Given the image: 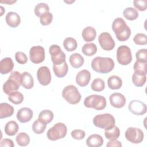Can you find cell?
<instances>
[{
    "instance_id": "6da1fadb",
    "label": "cell",
    "mask_w": 147,
    "mask_h": 147,
    "mask_svg": "<svg viewBox=\"0 0 147 147\" xmlns=\"http://www.w3.org/2000/svg\"><path fill=\"white\" fill-rule=\"evenodd\" d=\"M112 29L119 41H125L131 35V30L124 20L121 17L116 18L112 23Z\"/></svg>"
},
{
    "instance_id": "3957f363",
    "label": "cell",
    "mask_w": 147,
    "mask_h": 147,
    "mask_svg": "<svg viewBox=\"0 0 147 147\" xmlns=\"http://www.w3.org/2000/svg\"><path fill=\"white\" fill-rule=\"evenodd\" d=\"M21 75L20 72L14 71L12 72L8 79L3 85V91L7 94L17 91L21 85Z\"/></svg>"
},
{
    "instance_id": "83f0119b",
    "label": "cell",
    "mask_w": 147,
    "mask_h": 147,
    "mask_svg": "<svg viewBox=\"0 0 147 147\" xmlns=\"http://www.w3.org/2000/svg\"><path fill=\"white\" fill-rule=\"evenodd\" d=\"M53 113L51 110H44L40 113L38 119L47 125L53 120Z\"/></svg>"
},
{
    "instance_id": "52a82bcc",
    "label": "cell",
    "mask_w": 147,
    "mask_h": 147,
    "mask_svg": "<svg viewBox=\"0 0 147 147\" xmlns=\"http://www.w3.org/2000/svg\"><path fill=\"white\" fill-rule=\"evenodd\" d=\"M67 132L66 125L61 122L55 124L47 131V138L51 141H56L65 137Z\"/></svg>"
},
{
    "instance_id": "d4e9b609",
    "label": "cell",
    "mask_w": 147,
    "mask_h": 147,
    "mask_svg": "<svg viewBox=\"0 0 147 147\" xmlns=\"http://www.w3.org/2000/svg\"><path fill=\"white\" fill-rule=\"evenodd\" d=\"M69 60L70 64L74 68H78L81 67L84 62L83 57L78 53L72 54L69 57Z\"/></svg>"
},
{
    "instance_id": "7dc6e473",
    "label": "cell",
    "mask_w": 147,
    "mask_h": 147,
    "mask_svg": "<svg viewBox=\"0 0 147 147\" xmlns=\"http://www.w3.org/2000/svg\"><path fill=\"white\" fill-rule=\"evenodd\" d=\"M107 147H121L122 146V144L119 141H118L117 139V140H110L107 145H106Z\"/></svg>"
},
{
    "instance_id": "c3c4849f",
    "label": "cell",
    "mask_w": 147,
    "mask_h": 147,
    "mask_svg": "<svg viewBox=\"0 0 147 147\" xmlns=\"http://www.w3.org/2000/svg\"><path fill=\"white\" fill-rule=\"evenodd\" d=\"M16 2V1H10L9 2V1H4V2H3V1H0V2H1V3H8V4H11V3H14V2Z\"/></svg>"
},
{
    "instance_id": "836d02e7",
    "label": "cell",
    "mask_w": 147,
    "mask_h": 147,
    "mask_svg": "<svg viewBox=\"0 0 147 147\" xmlns=\"http://www.w3.org/2000/svg\"><path fill=\"white\" fill-rule=\"evenodd\" d=\"M17 144L21 146H27L30 142V137L28 134L25 132H21L16 137Z\"/></svg>"
},
{
    "instance_id": "ab89813d",
    "label": "cell",
    "mask_w": 147,
    "mask_h": 147,
    "mask_svg": "<svg viewBox=\"0 0 147 147\" xmlns=\"http://www.w3.org/2000/svg\"><path fill=\"white\" fill-rule=\"evenodd\" d=\"M133 41L137 45H146L147 44V36L144 33H137L134 36Z\"/></svg>"
},
{
    "instance_id": "5bb4252c",
    "label": "cell",
    "mask_w": 147,
    "mask_h": 147,
    "mask_svg": "<svg viewBox=\"0 0 147 147\" xmlns=\"http://www.w3.org/2000/svg\"><path fill=\"white\" fill-rule=\"evenodd\" d=\"M37 78L40 84L48 85L51 81V74L49 68L47 66L40 67L37 72Z\"/></svg>"
},
{
    "instance_id": "2e32d148",
    "label": "cell",
    "mask_w": 147,
    "mask_h": 147,
    "mask_svg": "<svg viewBox=\"0 0 147 147\" xmlns=\"http://www.w3.org/2000/svg\"><path fill=\"white\" fill-rule=\"evenodd\" d=\"M91 79V73L87 69L79 71L76 75V82L80 87L86 86Z\"/></svg>"
},
{
    "instance_id": "7c38bea8",
    "label": "cell",
    "mask_w": 147,
    "mask_h": 147,
    "mask_svg": "<svg viewBox=\"0 0 147 147\" xmlns=\"http://www.w3.org/2000/svg\"><path fill=\"white\" fill-rule=\"evenodd\" d=\"M98 41L101 48L105 51L112 50L115 45L111 34L107 32H103L98 37Z\"/></svg>"
},
{
    "instance_id": "5b68a950",
    "label": "cell",
    "mask_w": 147,
    "mask_h": 147,
    "mask_svg": "<svg viewBox=\"0 0 147 147\" xmlns=\"http://www.w3.org/2000/svg\"><path fill=\"white\" fill-rule=\"evenodd\" d=\"M107 105L106 98L99 95H90L87 96L84 100V105L88 108H92L96 110L104 109Z\"/></svg>"
},
{
    "instance_id": "bcb514c9",
    "label": "cell",
    "mask_w": 147,
    "mask_h": 147,
    "mask_svg": "<svg viewBox=\"0 0 147 147\" xmlns=\"http://www.w3.org/2000/svg\"><path fill=\"white\" fill-rule=\"evenodd\" d=\"M0 146H6V147H14V144L13 141L11 139L5 138L1 140L0 143Z\"/></svg>"
},
{
    "instance_id": "4fadbf2b",
    "label": "cell",
    "mask_w": 147,
    "mask_h": 147,
    "mask_svg": "<svg viewBox=\"0 0 147 147\" xmlns=\"http://www.w3.org/2000/svg\"><path fill=\"white\" fill-rule=\"evenodd\" d=\"M129 110L136 115H142L146 113L147 110L145 103L139 100H132L128 105Z\"/></svg>"
},
{
    "instance_id": "4dcf8cb0",
    "label": "cell",
    "mask_w": 147,
    "mask_h": 147,
    "mask_svg": "<svg viewBox=\"0 0 147 147\" xmlns=\"http://www.w3.org/2000/svg\"><path fill=\"white\" fill-rule=\"evenodd\" d=\"M63 46L66 51L72 52L77 48L78 43L75 38L72 37H67L63 41Z\"/></svg>"
},
{
    "instance_id": "e575fe53",
    "label": "cell",
    "mask_w": 147,
    "mask_h": 147,
    "mask_svg": "<svg viewBox=\"0 0 147 147\" xmlns=\"http://www.w3.org/2000/svg\"><path fill=\"white\" fill-rule=\"evenodd\" d=\"M147 62L137 60L134 64L133 69L135 72L142 75H146Z\"/></svg>"
},
{
    "instance_id": "9a60e30c",
    "label": "cell",
    "mask_w": 147,
    "mask_h": 147,
    "mask_svg": "<svg viewBox=\"0 0 147 147\" xmlns=\"http://www.w3.org/2000/svg\"><path fill=\"white\" fill-rule=\"evenodd\" d=\"M109 101L113 107L120 109L125 105L126 98L123 94L119 92H114L109 96Z\"/></svg>"
},
{
    "instance_id": "f35d334b",
    "label": "cell",
    "mask_w": 147,
    "mask_h": 147,
    "mask_svg": "<svg viewBox=\"0 0 147 147\" xmlns=\"http://www.w3.org/2000/svg\"><path fill=\"white\" fill-rule=\"evenodd\" d=\"M105 82L103 79L100 78L95 79L91 84V88L94 91H102L105 89Z\"/></svg>"
},
{
    "instance_id": "b9f144b4",
    "label": "cell",
    "mask_w": 147,
    "mask_h": 147,
    "mask_svg": "<svg viewBox=\"0 0 147 147\" xmlns=\"http://www.w3.org/2000/svg\"><path fill=\"white\" fill-rule=\"evenodd\" d=\"M15 59L17 63L20 64H24L28 61V57L26 54L22 52H17L15 54Z\"/></svg>"
},
{
    "instance_id": "30bf717a",
    "label": "cell",
    "mask_w": 147,
    "mask_h": 147,
    "mask_svg": "<svg viewBox=\"0 0 147 147\" xmlns=\"http://www.w3.org/2000/svg\"><path fill=\"white\" fill-rule=\"evenodd\" d=\"M49 53L53 64H60L65 61V54L58 45L53 44L50 46Z\"/></svg>"
},
{
    "instance_id": "d590c367",
    "label": "cell",
    "mask_w": 147,
    "mask_h": 147,
    "mask_svg": "<svg viewBox=\"0 0 147 147\" xmlns=\"http://www.w3.org/2000/svg\"><path fill=\"white\" fill-rule=\"evenodd\" d=\"M8 99L9 101L15 105H19L23 102L24 96L21 92L16 91L10 93L9 95Z\"/></svg>"
},
{
    "instance_id": "603a6c76",
    "label": "cell",
    "mask_w": 147,
    "mask_h": 147,
    "mask_svg": "<svg viewBox=\"0 0 147 147\" xmlns=\"http://www.w3.org/2000/svg\"><path fill=\"white\" fill-rule=\"evenodd\" d=\"M82 36L85 41H92L95 40L96 36V32L93 27L87 26L83 30Z\"/></svg>"
},
{
    "instance_id": "e0dca14e",
    "label": "cell",
    "mask_w": 147,
    "mask_h": 147,
    "mask_svg": "<svg viewBox=\"0 0 147 147\" xmlns=\"http://www.w3.org/2000/svg\"><path fill=\"white\" fill-rule=\"evenodd\" d=\"M33 115V111L28 107H22L17 113V118L21 123H26L31 120Z\"/></svg>"
},
{
    "instance_id": "9c48e42d",
    "label": "cell",
    "mask_w": 147,
    "mask_h": 147,
    "mask_svg": "<svg viewBox=\"0 0 147 147\" xmlns=\"http://www.w3.org/2000/svg\"><path fill=\"white\" fill-rule=\"evenodd\" d=\"M125 138L129 142L133 144L141 143L144 140V133L137 127H130L125 131Z\"/></svg>"
},
{
    "instance_id": "44dd1931",
    "label": "cell",
    "mask_w": 147,
    "mask_h": 147,
    "mask_svg": "<svg viewBox=\"0 0 147 147\" xmlns=\"http://www.w3.org/2000/svg\"><path fill=\"white\" fill-rule=\"evenodd\" d=\"M53 70L55 73V75L58 78H63L64 77L68 70V67L66 61H64L62 64H53Z\"/></svg>"
},
{
    "instance_id": "ffe728a7",
    "label": "cell",
    "mask_w": 147,
    "mask_h": 147,
    "mask_svg": "<svg viewBox=\"0 0 147 147\" xmlns=\"http://www.w3.org/2000/svg\"><path fill=\"white\" fill-rule=\"evenodd\" d=\"M103 144V139L99 134H91L86 140V145L89 147H99Z\"/></svg>"
},
{
    "instance_id": "f6af8a7d",
    "label": "cell",
    "mask_w": 147,
    "mask_h": 147,
    "mask_svg": "<svg viewBox=\"0 0 147 147\" xmlns=\"http://www.w3.org/2000/svg\"><path fill=\"white\" fill-rule=\"evenodd\" d=\"M133 3L134 7L141 11H145L146 9V0H134Z\"/></svg>"
},
{
    "instance_id": "4316f807",
    "label": "cell",
    "mask_w": 147,
    "mask_h": 147,
    "mask_svg": "<svg viewBox=\"0 0 147 147\" xmlns=\"http://www.w3.org/2000/svg\"><path fill=\"white\" fill-rule=\"evenodd\" d=\"M108 87L111 90L119 89L122 86V80L121 78L117 75L110 76L107 80Z\"/></svg>"
},
{
    "instance_id": "74e56055",
    "label": "cell",
    "mask_w": 147,
    "mask_h": 147,
    "mask_svg": "<svg viewBox=\"0 0 147 147\" xmlns=\"http://www.w3.org/2000/svg\"><path fill=\"white\" fill-rule=\"evenodd\" d=\"M47 127V124L41 122L38 119L36 120L32 125V130L33 132L37 134L42 133Z\"/></svg>"
},
{
    "instance_id": "ee69618b",
    "label": "cell",
    "mask_w": 147,
    "mask_h": 147,
    "mask_svg": "<svg viewBox=\"0 0 147 147\" xmlns=\"http://www.w3.org/2000/svg\"><path fill=\"white\" fill-rule=\"evenodd\" d=\"M137 60L147 62V49H141L138 50L136 53Z\"/></svg>"
},
{
    "instance_id": "7a4b0ae2",
    "label": "cell",
    "mask_w": 147,
    "mask_h": 147,
    "mask_svg": "<svg viewBox=\"0 0 147 147\" xmlns=\"http://www.w3.org/2000/svg\"><path fill=\"white\" fill-rule=\"evenodd\" d=\"M91 67L94 71L98 73L107 74L113 69L114 62L110 57L98 56L92 59Z\"/></svg>"
},
{
    "instance_id": "f1b7e54d",
    "label": "cell",
    "mask_w": 147,
    "mask_h": 147,
    "mask_svg": "<svg viewBox=\"0 0 147 147\" xmlns=\"http://www.w3.org/2000/svg\"><path fill=\"white\" fill-rule=\"evenodd\" d=\"M123 15L124 17L130 21L136 20L138 17V13L136 9L132 7H128L123 11Z\"/></svg>"
},
{
    "instance_id": "8fae6325",
    "label": "cell",
    "mask_w": 147,
    "mask_h": 147,
    "mask_svg": "<svg viewBox=\"0 0 147 147\" xmlns=\"http://www.w3.org/2000/svg\"><path fill=\"white\" fill-rule=\"evenodd\" d=\"M29 57L30 61L34 64L42 63L45 59L44 48L40 46H33L29 51Z\"/></svg>"
},
{
    "instance_id": "cb8c5ba5",
    "label": "cell",
    "mask_w": 147,
    "mask_h": 147,
    "mask_svg": "<svg viewBox=\"0 0 147 147\" xmlns=\"http://www.w3.org/2000/svg\"><path fill=\"white\" fill-rule=\"evenodd\" d=\"M21 85L26 89H31L34 86V80L32 75L28 72H24L21 75Z\"/></svg>"
},
{
    "instance_id": "7bdbcfd3",
    "label": "cell",
    "mask_w": 147,
    "mask_h": 147,
    "mask_svg": "<svg viewBox=\"0 0 147 147\" xmlns=\"http://www.w3.org/2000/svg\"><path fill=\"white\" fill-rule=\"evenodd\" d=\"M71 135L72 137L77 140H80L84 138L86 136V133L84 131L80 129H75L71 131Z\"/></svg>"
},
{
    "instance_id": "ac0fdd59",
    "label": "cell",
    "mask_w": 147,
    "mask_h": 147,
    "mask_svg": "<svg viewBox=\"0 0 147 147\" xmlns=\"http://www.w3.org/2000/svg\"><path fill=\"white\" fill-rule=\"evenodd\" d=\"M5 20L6 24L11 28L17 27L21 22V18L19 14L13 11L7 13L5 17Z\"/></svg>"
},
{
    "instance_id": "d6986e66",
    "label": "cell",
    "mask_w": 147,
    "mask_h": 147,
    "mask_svg": "<svg viewBox=\"0 0 147 147\" xmlns=\"http://www.w3.org/2000/svg\"><path fill=\"white\" fill-rule=\"evenodd\" d=\"M14 68V63L10 57H5L1 60L0 72L2 75L10 72Z\"/></svg>"
},
{
    "instance_id": "484cf974",
    "label": "cell",
    "mask_w": 147,
    "mask_h": 147,
    "mask_svg": "<svg viewBox=\"0 0 147 147\" xmlns=\"http://www.w3.org/2000/svg\"><path fill=\"white\" fill-rule=\"evenodd\" d=\"M19 130L18 123L14 121H10L6 124L5 126V133L9 136H13L17 134Z\"/></svg>"
},
{
    "instance_id": "60d3db41",
    "label": "cell",
    "mask_w": 147,
    "mask_h": 147,
    "mask_svg": "<svg viewBox=\"0 0 147 147\" xmlns=\"http://www.w3.org/2000/svg\"><path fill=\"white\" fill-rule=\"evenodd\" d=\"M53 20V15L51 13L48 12L42 14L40 17V21L42 25H49Z\"/></svg>"
},
{
    "instance_id": "7402d4cb",
    "label": "cell",
    "mask_w": 147,
    "mask_h": 147,
    "mask_svg": "<svg viewBox=\"0 0 147 147\" xmlns=\"http://www.w3.org/2000/svg\"><path fill=\"white\" fill-rule=\"evenodd\" d=\"M13 107L7 103H1L0 104V118L3 119L11 117L14 113Z\"/></svg>"
},
{
    "instance_id": "277c9868",
    "label": "cell",
    "mask_w": 147,
    "mask_h": 147,
    "mask_svg": "<svg viewBox=\"0 0 147 147\" xmlns=\"http://www.w3.org/2000/svg\"><path fill=\"white\" fill-rule=\"evenodd\" d=\"M115 120L110 114L105 113L95 115L93 118V124L105 130H110L115 126Z\"/></svg>"
},
{
    "instance_id": "f546056e",
    "label": "cell",
    "mask_w": 147,
    "mask_h": 147,
    "mask_svg": "<svg viewBox=\"0 0 147 147\" xmlns=\"http://www.w3.org/2000/svg\"><path fill=\"white\" fill-rule=\"evenodd\" d=\"M82 51L84 55L91 56L96 53L97 47L94 43H86L82 47Z\"/></svg>"
},
{
    "instance_id": "d6a6232c",
    "label": "cell",
    "mask_w": 147,
    "mask_h": 147,
    "mask_svg": "<svg viewBox=\"0 0 147 147\" xmlns=\"http://www.w3.org/2000/svg\"><path fill=\"white\" fill-rule=\"evenodd\" d=\"M49 6L47 3L43 2L39 3L37 5H36L34 9L35 15L38 17H40L42 14L49 12Z\"/></svg>"
},
{
    "instance_id": "8992f818",
    "label": "cell",
    "mask_w": 147,
    "mask_h": 147,
    "mask_svg": "<svg viewBox=\"0 0 147 147\" xmlns=\"http://www.w3.org/2000/svg\"><path fill=\"white\" fill-rule=\"evenodd\" d=\"M62 96L68 103L72 105L78 103L82 98L78 88L74 85L65 87L62 91Z\"/></svg>"
},
{
    "instance_id": "ba28073f",
    "label": "cell",
    "mask_w": 147,
    "mask_h": 147,
    "mask_svg": "<svg viewBox=\"0 0 147 147\" xmlns=\"http://www.w3.org/2000/svg\"><path fill=\"white\" fill-rule=\"evenodd\" d=\"M117 60L122 65H127L132 60V55L130 48L125 45L119 46L117 50Z\"/></svg>"
},
{
    "instance_id": "1f68e13d",
    "label": "cell",
    "mask_w": 147,
    "mask_h": 147,
    "mask_svg": "<svg viewBox=\"0 0 147 147\" xmlns=\"http://www.w3.org/2000/svg\"><path fill=\"white\" fill-rule=\"evenodd\" d=\"M146 80V75H142L134 72L132 75V82L137 87H142Z\"/></svg>"
},
{
    "instance_id": "8d00e7d4",
    "label": "cell",
    "mask_w": 147,
    "mask_h": 147,
    "mask_svg": "<svg viewBox=\"0 0 147 147\" xmlns=\"http://www.w3.org/2000/svg\"><path fill=\"white\" fill-rule=\"evenodd\" d=\"M105 136L108 140H117L120 136L119 129L117 126H114L111 129L105 130Z\"/></svg>"
}]
</instances>
